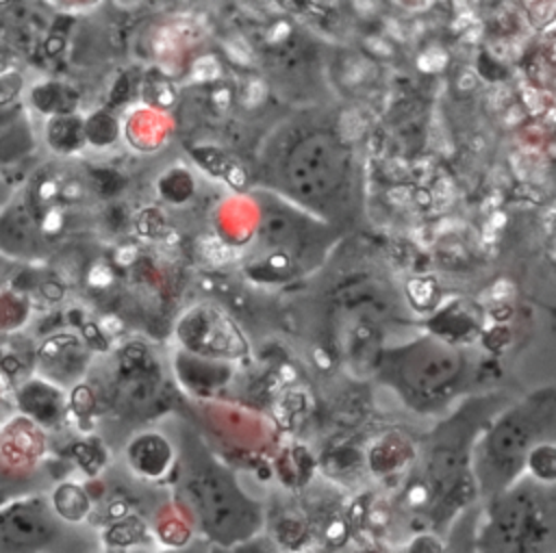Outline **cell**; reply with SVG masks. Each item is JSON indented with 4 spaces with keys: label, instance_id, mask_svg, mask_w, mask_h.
<instances>
[{
    "label": "cell",
    "instance_id": "obj_1",
    "mask_svg": "<svg viewBox=\"0 0 556 553\" xmlns=\"http://www.w3.org/2000/svg\"><path fill=\"white\" fill-rule=\"evenodd\" d=\"M178 501L198 538L232 551L256 538L265 525L263 507L206 458H191L178 479Z\"/></svg>",
    "mask_w": 556,
    "mask_h": 553
},
{
    "label": "cell",
    "instance_id": "obj_2",
    "mask_svg": "<svg viewBox=\"0 0 556 553\" xmlns=\"http://www.w3.org/2000/svg\"><path fill=\"white\" fill-rule=\"evenodd\" d=\"M476 553H556V512L530 484L486 499Z\"/></svg>",
    "mask_w": 556,
    "mask_h": 553
},
{
    "label": "cell",
    "instance_id": "obj_3",
    "mask_svg": "<svg viewBox=\"0 0 556 553\" xmlns=\"http://www.w3.org/2000/svg\"><path fill=\"white\" fill-rule=\"evenodd\" d=\"M89 525L63 523L48 497L28 494L0 507V553H100Z\"/></svg>",
    "mask_w": 556,
    "mask_h": 553
},
{
    "label": "cell",
    "instance_id": "obj_4",
    "mask_svg": "<svg viewBox=\"0 0 556 553\" xmlns=\"http://www.w3.org/2000/svg\"><path fill=\"white\" fill-rule=\"evenodd\" d=\"M46 438L43 432L26 416L11 419L0 429V458L17 471H37L43 455Z\"/></svg>",
    "mask_w": 556,
    "mask_h": 553
},
{
    "label": "cell",
    "instance_id": "obj_5",
    "mask_svg": "<svg viewBox=\"0 0 556 553\" xmlns=\"http://www.w3.org/2000/svg\"><path fill=\"white\" fill-rule=\"evenodd\" d=\"M174 458L176 453L172 442L159 432L137 434L126 445V464L143 481H154L167 475Z\"/></svg>",
    "mask_w": 556,
    "mask_h": 553
},
{
    "label": "cell",
    "instance_id": "obj_6",
    "mask_svg": "<svg viewBox=\"0 0 556 553\" xmlns=\"http://www.w3.org/2000/svg\"><path fill=\"white\" fill-rule=\"evenodd\" d=\"M17 406L26 419L39 425H56L63 416V399L56 388L46 382H26L20 388Z\"/></svg>",
    "mask_w": 556,
    "mask_h": 553
},
{
    "label": "cell",
    "instance_id": "obj_7",
    "mask_svg": "<svg viewBox=\"0 0 556 553\" xmlns=\"http://www.w3.org/2000/svg\"><path fill=\"white\" fill-rule=\"evenodd\" d=\"M48 501H50L52 512L63 523L76 525V527H83V525L89 523L93 501H91V494H89L87 486H83L78 481H72V479H63L50 490Z\"/></svg>",
    "mask_w": 556,
    "mask_h": 553
},
{
    "label": "cell",
    "instance_id": "obj_8",
    "mask_svg": "<svg viewBox=\"0 0 556 553\" xmlns=\"http://www.w3.org/2000/svg\"><path fill=\"white\" fill-rule=\"evenodd\" d=\"M478 516L480 512L469 507L452 523V527L443 536V553H476L473 536H476Z\"/></svg>",
    "mask_w": 556,
    "mask_h": 553
},
{
    "label": "cell",
    "instance_id": "obj_9",
    "mask_svg": "<svg viewBox=\"0 0 556 553\" xmlns=\"http://www.w3.org/2000/svg\"><path fill=\"white\" fill-rule=\"evenodd\" d=\"M33 104L43 113H70L76 106V93L59 87L56 82H48L33 91Z\"/></svg>",
    "mask_w": 556,
    "mask_h": 553
},
{
    "label": "cell",
    "instance_id": "obj_10",
    "mask_svg": "<svg viewBox=\"0 0 556 553\" xmlns=\"http://www.w3.org/2000/svg\"><path fill=\"white\" fill-rule=\"evenodd\" d=\"M48 134H50V143H54L56 147L72 150V147H76L83 141L85 126L78 121V117L59 115V117H54L50 121Z\"/></svg>",
    "mask_w": 556,
    "mask_h": 553
},
{
    "label": "cell",
    "instance_id": "obj_11",
    "mask_svg": "<svg viewBox=\"0 0 556 553\" xmlns=\"http://www.w3.org/2000/svg\"><path fill=\"white\" fill-rule=\"evenodd\" d=\"M532 477L541 484H554L556 481V445H536L528 458L526 464Z\"/></svg>",
    "mask_w": 556,
    "mask_h": 553
},
{
    "label": "cell",
    "instance_id": "obj_12",
    "mask_svg": "<svg viewBox=\"0 0 556 553\" xmlns=\"http://www.w3.org/2000/svg\"><path fill=\"white\" fill-rule=\"evenodd\" d=\"M70 455L87 475H98L100 468L104 466V460H106V451L100 445L91 442V440L74 442L72 449H70Z\"/></svg>",
    "mask_w": 556,
    "mask_h": 553
},
{
    "label": "cell",
    "instance_id": "obj_13",
    "mask_svg": "<svg viewBox=\"0 0 556 553\" xmlns=\"http://www.w3.org/2000/svg\"><path fill=\"white\" fill-rule=\"evenodd\" d=\"M389 553H443V538L430 531H417L404 544Z\"/></svg>",
    "mask_w": 556,
    "mask_h": 553
},
{
    "label": "cell",
    "instance_id": "obj_14",
    "mask_svg": "<svg viewBox=\"0 0 556 553\" xmlns=\"http://www.w3.org/2000/svg\"><path fill=\"white\" fill-rule=\"evenodd\" d=\"M100 134H106L109 143L115 139L117 134V128L113 124V119L104 113H96L91 119H87L85 124V139H89L91 143H98L100 145Z\"/></svg>",
    "mask_w": 556,
    "mask_h": 553
},
{
    "label": "cell",
    "instance_id": "obj_15",
    "mask_svg": "<svg viewBox=\"0 0 556 553\" xmlns=\"http://www.w3.org/2000/svg\"><path fill=\"white\" fill-rule=\"evenodd\" d=\"M211 544L202 538H195L182 549H156V551H130V553H211ZM100 553H119V551H100Z\"/></svg>",
    "mask_w": 556,
    "mask_h": 553
},
{
    "label": "cell",
    "instance_id": "obj_16",
    "mask_svg": "<svg viewBox=\"0 0 556 553\" xmlns=\"http://www.w3.org/2000/svg\"><path fill=\"white\" fill-rule=\"evenodd\" d=\"M0 104H7L13 100V95L20 91V78L17 76H0Z\"/></svg>",
    "mask_w": 556,
    "mask_h": 553
},
{
    "label": "cell",
    "instance_id": "obj_17",
    "mask_svg": "<svg viewBox=\"0 0 556 553\" xmlns=\"http://www.w3.org/2000/svg\"><path fill=\"white\" fill-rule=\"evenodd\" d=\"M93 286H104L111 282V269L106 265H96L91 267L89 271V278H87Z\"/></svg>",
    "mask_w": 556,
    "mask_h": 553
},
{
    "label": "cell",
    "instance_id": "obj_18",
    "mask_svg": "<svg viewBox=\"0 0 556 553\" xmlns=\"http://www.w3.org/2000/svg\"><path fill=\"white\" fill-rule=\"evenodd\" d=\"M41 291H43V295L48 297V299H61V295H63V288L59 286V284H43L41 286Z\"/></svg>",
    "mask_w": 556,
    "mask_h": 553
},
{
    "label": "cell",
    "instance_id": "obj_19",
    "mask_svg": "<svg viewBox=\"0 0 556 553\" xmlns=\"http://www.w3.org/2000/svg\"><path fill=\"white\" fill-rule=\"evenodd\" d=\"M211 553H232V551H226V549H217V546H213V549H211Z\"/></svg>",
    "mask_w": 556,
    "mask_h": 553
}]
</instances>
